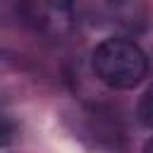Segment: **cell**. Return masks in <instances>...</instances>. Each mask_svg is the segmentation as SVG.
<instances>
[{
    "instance_id": "obj_1",
    "label": "cell",
    "mask_w": 153,
    "mask_h": 153,
    "mask_svg": "<svg viewBox=\"0 0 153 153\" xmlns=\"http://www.w3.org/2000/svg\"><path fill=\"white\" fill-rule=\"evenodd\" d=\"M91 67L105 86L127 91V88L139 86L146 79L148 57L134 41L122 38V36H110L93 48Z\"/></svg>"
},
{
    "instance_id": "obj_2",
    "label": "cell",
    "mask_w": 153,
    "mask_h": 153,
    "mask_svg": "<svg viewBox=\"0 0 153 153\" xmlns=\"http://www.w3.org/2000/svg\"><path fill=\"white\" fill-rule=\"evenodd\" d=\"M136 117L146 129H153V88H148L136 105Z\"/></svg>"
},
{
    "instance_id": "obj_3",
    "label": "cell",
    "mask_w": 153,
    "mask_h": 153,
    "mask_svg": "<svg viewBox=\"0 0 153 153\" xmlns=\"http://www.w3.org/2000/svg\"><path fill=\"white\" fill-rule=\"evenodd\" d=\"M12 122L5 117V115H0V146H5V143H10L12 141Z\"/></svg>"
},
{
    "instance_id": "obj_4",
    "label": "cell",
    "mask_w": 153,
    "mask_h": 153,
    "mask_svg": "<svg viewBox=\"0 0 153 153\" xmlns=\"http://www.w3.org/2000/svg\"><path fill=\"white\" fill-rule=\"evenodd\" d=\"M143 153H153V139H148V141H146V146H143Z\"/></svg>"
}]
</instances>
